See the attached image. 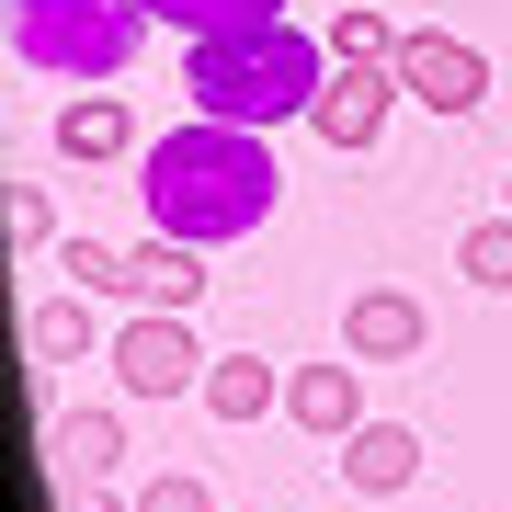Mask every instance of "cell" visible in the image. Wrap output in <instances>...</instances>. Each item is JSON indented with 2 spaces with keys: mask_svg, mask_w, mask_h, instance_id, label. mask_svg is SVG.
Listing matches in <instances>:
<instances>
[{
  "mask_svg": "<svg viewBox=\"0 0 512 512\" xmlns=\"http://www.w3.org/2000/svg\"><path fill=\"white\" fill-rule=\"evenodd\" d=\"M12 251H46V194L12 183Z\"/></svg>",
  "mask_w": 512,
  "mask_h": 512,
  "instance_id": "obj_20",
  "label": "cell"
},
{
  "mask_svg": "<svg viewBox=\"0 0 512 512\" xmlns=\"http://www.w3.org/2000/svg\"><path fill=\"white\" fill-rule=\"evenodd\" d=\"M399 103H410V92H399V69H387V57H330V80H319L308 126H319V148L365 160V148L387 137V114H399Z\"/></svg>",
  "mask_w": 512,
  "mask_h": 512,
  "instance_id": "obj_5",
  "label": "cell"
},
{
  "mask_svg": "<svg viewBox=\"0 0 512 512\" xmlns=\"http://www.w3.org/2000/svg\"><path fill=\"white\" fill-rule=\"evenodd\" d=\"M387 69H399V92L433 103V114H478V103H490V57H478L467 35H433V23H421V35H399V57H387Z\"/></svg>",
  "mask_w": 512,
  "mask_h": 512,
  "instance_id": "obj_6",
  "label": "cell"
},
{
  "mask_svg": "<svg viewBox=\"0 0 512 512\" xmlns=\"http://www.w3.org/2000/svg\"><path fill=\"white\" fill-rule=\"evenodd\" d=\"M57 274H69L80 296H126V251L92 239V228H69V239H57Z\"/></svg>",
  "mask_w": 512,
  "mask_h": 512,
  "instance_id": "obj_17",
  "label": "cell"
},
{
  "mask_svg": "<svg viewBox=\"0 0 512 512\" xmlns=\"http://www.w3.org/2000/svg\"><path fill=\"white\" fill-rule=\"evenodd\" d=\"M205 365H217V353L194 342L183 308H137L126 330H114V387H126V399H194Z\"/></svg>",
  "mask_w": 512,
  "mask_h": 512,
  "instance_id": "obj_4",
  "label": "cell"
},
{
  "mask_svg": "<svg viewBox=\"0 0 512 512\" xmlns=\"http://www.w3.org/2000/svg\"><path fill=\"white\" fill-rule=\"evenodd\" d=\"M456 274L490 285V296H512V205H501V217H478V228L456 239Z\"/></svg>",
  "mask_w": 512,
  "mask_h": 512,
  "instance_id": "obj_16",
  "label": "cell"
},
{
  "mask_svg": "<svg viewBox=\"0 0 512 512\" xmlns=\"http://www.w3.org/2000/svg\"><path fill=\"white\" fill-rule=\"evenodd\" d=\"M137 194H148V228L217 251V239H251L262 217H274L285 171H274V148H262V126L194 114V126H171L160 148H137Z\"/></svg>",
  "mask_w": 512,
  "mask_h": 512,
  "instance_id": "obj_1",
  "label": "cell"
},
{
  "mask_svg": "<svg viewBox=\"0 0 512 512\" xmlns=\"http://www.w3.org/2000/svg\"><path fill=\"white\" fill-rule=\"evenodd\" d=\"M137 46H148V0H12V57L35 80L92 92V80H114Z\"/></svg>",
  "mask_w": 512,
  "mask_h": 512,
  "instance_id": "obj_3",
  "label": "cell"
},
{
  "mask_svg": "<svg viewBox=\"0 0 512 512\" xmlns=\"http://www.w3.org/2000/svg\"><path fill=\"white\" fill-rule=\"evenodd\" d=\"M410 478H421V433L410 421H365V433L342 444V490L387 501V490H410Z\"/></svg>",
  "mask_w": 512,
  "mask_h": 512,
  "instance_id": "obj_11",
  "label": "cell"
},
{
  "mask_svg": "<svg viewBox=\"0 0 512 512\" xmlns=\"http://www.w3.org/2000/svg\"><path fill=\"white\" fill-rule=\"evenodd\" d=\"M137 512H217V501H205V478H194V467H160V478L137 490Z\"/></svg>",
  "mask_w": 512,
  "mask_h": 512,
  "instance_id": "obj_19",
  "label": "cell"
},
{
  "mask_svg": "<svg viewBox=\"0 0 512 512\" xmlns=\"http://www.w3.org/2000/svg\"><path fill=\"white\" fill-rule=\"evenodd\" d=\"M342 353L353 365H421V353H433V308H421L410 285H365L342 308Z\"/></svg>",
  "mask_w": 512,
  "mask_h": 512,
  "instance_id": "obj_7",
  "label": "cell"
},
{
  "mask_svg": "<svg viewBox=\"0 0 512 512\" xmlns=\"http://www.w3.org/2000/svg\"><path fill=\"white\" fill-rule=\"evenodd\" d=\"M330 57H399V23L365 12V0H342V12H330Z\"/></svg>",
  "mask_w": 512,
  "mask_h": 512,
  "instance_id": "obj_18",
  "label": "cell"
},
{
  "mask_svg": "<svg viewBox=\"0 0 512 512\" xmlns=\"http://www.w3.org/2000/svg\"><path fill=\"white\" fill-rule=\"evenodd\" d=\"M137 114L114 103V92H80V103H57V160L69 171H114V160H137Z\"/></svg>",
  "mask_w": 512,
  "mask_h": 512,
  "instance_id": "obj_9",
  "label": "cell"
},
{
  "mask_svg": "<svg viewBox=\"0 0 512 512\" xmlns=\"http://www.w3.org/2000/svg\"><path fill=\"white\" fill-rule=\"evenodd\" d=\"M46 444H57V467H69L80 490L126 467V421H114V410H57V421H46Z\"/></svg>",
  "mask_w": 512,
  "mask_h": 512,
  "instance_id": "obj_12",
  "label": "cell"
},
{
  "mask_svg": "<svg viewBox=\"0 0 512 512\" xmlns=\"http://www.w3.org/2000/svg\"><path fill=\"white\" fill-rule=\"evenodd\" d=\"M126 296H137V308H183V319H194V296H205V251H194V239H171V228H148L137 251H126Z\"/></svg>",
  "mask_w": 512,
  "mask_h": 512,
  "instance_id": "obj_10",
  "label": "cell"
},
{
  "mask_svg": "<svg viewBox=\"0 0 512 512\" xmlns=\"http://www.w3.org/2000/svg\"><path fill=\"white\" fill-rule=\"evenodd\" d=\"M330 80V35H296V23H251V35H183V92L217 126H296Z\"/></svg>",
  "mask_w": 512,
  "mask_h": 512,
  "instance_id": "obj_2",
  "label": "cell"
},
{
  "mask_svg": "<svg viewBox=\"0 0 512 512\" xmlns=\"http://www.w3.org/2000/svg\"><path fill=\"white\" fill-rule=\"evenodd\" d=\"M501 194H512V183H501Z\"/></svg>",
  "mask_w": 512,
  "mask_h": 512,
  "instance_id": "obj_21",
  "label": "cell"
},
{
  "mask_svg": "<svg viewBox=\"0 0 512 512\" xmlns=\"http://www.w3.org/2000/svg\"><path fill=\"white\" fill-rule=\"evenodd\" d=\"M285 421H296V433H319V444H353V433H365V365H353V353H342V365H296L285 376Z\"/></svg>",
  "mask_w": 512,
  "mask_h": 512,
  "instance_id": "obj_8",
  "label": "cell"
},
{
  "mask_svg": "<svg viewBox=\"0 0 512 512\" xmlns=\"http://www.w3.org/2000/svg\"><path fill=\"white\" fill-rule=\"evenodd\" d=\"M205 410L217 421H262V410H285V376L262 365V353H217V365H205V387H194Z\"/></svg>",
  "mask_w": 512,
  "mask_h": 512,
  "instance_id": "obj_13",
  "label": "cell"
},
{
  "mask_svg": "<svg viewBox=\"0 0 512 512\" xmlns=\"http://www.w3.org/2000/svg\"><path fill=\"white\" fill-rule=\"evenodd\" d=\"M148 23H171V35H251V23H285V0H148Z\"/></svg>",
  "mask_w": 512,
  "mask_h": 512,
  "instance_id": "obj_15",
  "label": "cell"
},
{
  "mask_svg": "<svg viewBox=\"0 0 512 512\" xmlns=\"http://www.w3.org/2000/svg\"><path fill=\"white\" fill-rule=\"evenodd\" d=\"M23 342H35V365H80V353L103 342V319H92V296H35V319H23Z\"/></svg>",
  "mask_w": 512,
  "mask_h": 512,
  "instance_id": "obj_14",
  "label": "cell"
}]
</instances>
